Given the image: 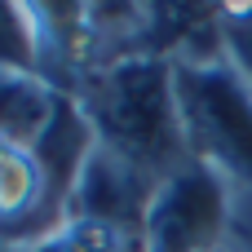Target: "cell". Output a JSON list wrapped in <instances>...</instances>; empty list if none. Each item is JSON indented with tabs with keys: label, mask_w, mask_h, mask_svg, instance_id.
I'll return each instance as SVG.
<instances>
[{
	"label": "cell",
	"mask_w": 252,
	"mask_h": 252,
	"mask_svg": "<svg viewBox=\"0 0 252 252\" xmlns=\"http://www.w3.org/2000/svg\"><path fill=\"white\" fill-rule=\"evenodd\" d=\"M71 190L53 177L35 146L0 133V239L9 244H44L53 239L71 213Z\"/></svg>",
	"instance_id": "277c9868"
},
{
	"label": "cell",
	"mask_w": 252,
	"mask_h": 252,
	"mask_svg": "<svg viewBox=\"0 0 252 252\" xmlns=\"http://www.w3.org/2000/svg\"><path fill=\"white\" fill-rule=\"evenodd\" d=\"M84 111L93 142L142 173L146 182H164L177 168L190 164L173 97V62L159 53H133L120 58L93 75H84V89L75 97Z\"/></svg>",
	"instance_id": "6da1fadb"
},
{
	"label": "cell",
	"mask_w": 252,
	"mask_h": 252,
	"mask_svg": "<svg viewBox=\"0 0 252 252\" xmlns=\"http://www.w3.org/2000/svg\"><path fill=\"white\" fill-rule=\"evenodd\" d=\"M173 97L190 164H204L226 186L252 190V84L226 53L177 58Z\"/></svg>",
	"instance_id": "7a4b0ae2"
},
{
	"label": "cell",
	"mask_w": 252,
	"mask_h": 252,
	"mask_svg": "<svg viewBox=\"0 0 252 252\" xmlns=\"http://www.w3.org/2000/svg\"><path fill=\"white\" fill-rule=\"evenodd\" d=\"M230 230V186L204 164L164 177L142 217V252H221Z\"/></svg>",
	"instance_id": "3957f363"
},
{
	"label": "cell",
	"mask_w": 252,
	"mask_h": 252,
	"mask_svg": "<svg viewBox=\"0 0 252 252\" xmlns=\"http://www.w3.org/2000/svg\"><path fill=\"white\" fill-rule=\"evenodd\" d=\"M0 71H40V35L31 4H0Z\"/></svg>",
	"instance_id": "8992f818"
},
{
	"label": "cell",
	"mask_w": 252,
	"mask_h": 252,
	"mask_svg": "<svg viewBox=\"0 0 252 252\" xmlns=\"http://www.w3.org/2000/svg\"><path fill=\"white\" fill-rule=\"evenodd\" d=\"M221 44H226V58L239 66V75L252 84V4L244 9H221Z\"/></svg>",
	"instance_id": "ba28073f"
},
{
	"label": "cell",
	"mask_w": 252,
	"mask_h": 252,
	"mask_svg": "<svg viewBox=\"0 0 252 252\" xmlns=\"http://www.w3.org/2000/svg\"><path fill=\"white\" fill-rule=\"evenodd\" d=\"M62 102L66 97L40 71H0V133L4 137L35 146L53 128Z\"/></svg>",
	"instance_id": "5b68a950"
},
{
	"label": "cell",
	"mask_w": 252,
	"mask_h": 252,
	"mask_svg": "<svg viewBox=\"0 0 252 252\" xmlns=\"http://www.w3.org/2000/svg\"><path fill=\"white\" fill-rule=\"evenodd\" d=\"M115 248H120V230H106V226H97V221L71 217L53 239L35 244L31 252H115Z\"/></svg>",
	"instance_id": "52a82bcc"
}]
</instances>
